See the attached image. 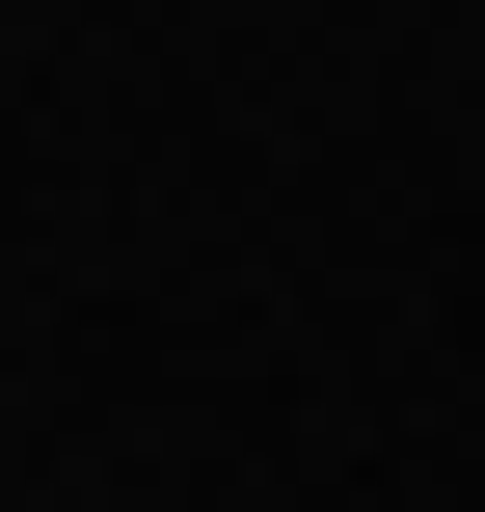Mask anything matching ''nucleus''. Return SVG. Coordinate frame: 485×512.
<instances>
[]
</instances>
